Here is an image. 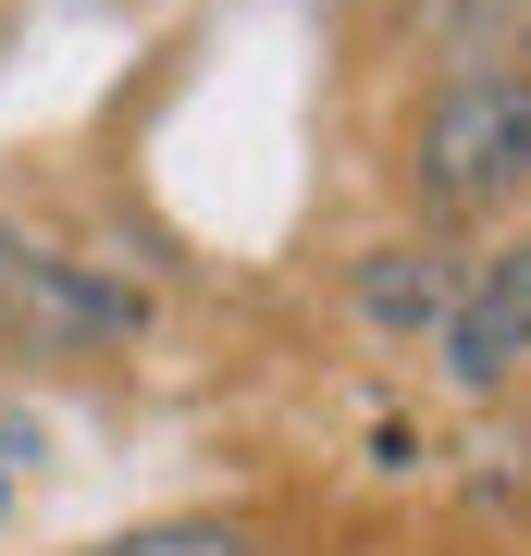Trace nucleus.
I'll return each mask as SVG.
<instances>
[{
  "instance_id": "2",
  "label": "nucleus",
  "mask_w": 531,
  "mask_h": 556,
  "mask_svg": "<svg viewBox=\"0 0 531 556\" xmlns=\"http://www.w3.org/2000/svg\"><path fill=\"white\" fill-rule=\"evenodd\" d=\"M149 334V298L124 273H99V260L25 236L13 211H0V346L13 358H87V346H124Z\"/></svg>"
},
{
  "instance_id": "6",
  "label": "nucleus",
  "mask_w": 531,
  "mask_h": 556,
  "mask_svg": "<svg viewBox=\"0 0 531 556\" xmlns=\"http://www.w3.org/2000/svg\"><path fill=\"white\" fill-rule=\"evenodd\" d=\"M87 556H273V544H260L248 519H223V507H186V519H137V532H112Z\"/></svg>"
},
{
  "instance_id": "3",
  "label": "nucleus",
  "mask_w": 531,
  "mask_h": 556,
  "mask_svg": "<svg viewBox=\"0 0 531 556\" xmlns=\"http://www.w3.org/2000/svg\"><path fill=\"white\" fill-rule=\"evenodd\" d=\"M433 371L457 383V396H507V383L531 371V236L457 260V309L433 334Z\"/></svg>"
},
{
  "instance_id": "4",
  "label": "nucleus",
  "mask_w": 531,
  "mask_h": 556,
  "mask_svg": "<svg viewBox=\"0 0 531 556\" xmlns=\"http://www.w3.org/2000/svg\"><path fill=\"white\" fill-rule=\"evenodd\" d=\"M346 298H358V321H371L383 346H420V334H445V309H457V260L433 248V236H395V248H371L346 273Z\"/></svg>"
},
{
  "instance_id": "7",
  "label": "nucleus",
  "mask_w": 531,
  "mask_h": 556,
  "mask_svg": "<svg viewBox=\"0 0 531 556\" xmlns=\"http://www.w3.org/2000/svg\"><path fill=\"white\" fill-rule=\"evenodd\" d=\"M334 13H346V0H334Z\"/></svg>"
},
{
  "instance_id": "1",
  "label": "nucleus",
  "mask_w": 531,
  "mask_h": 556,
  "mask_svg": "<svg viewBox=\"0 0 531 556\" xmlns=\"http://www.w3.org/2000/svg\"><path fill=\"white\" fill-rule=\"evenodd\" d=\"M395 199L420 223H494L531 199V62L420 75L408 124H395Z\"/></svg>"
},
{
  "instance_id": "5",
  "label": "nucleus",
  "mask_w": 531,
  "mask_h": 556,
  "mask_svg": "<svg viewBox=\"0 0 531 556\" xmlns=\"http://www.w3.org/2000/svg\"><path fill=\"white\" fill-rule=\"evenodd\" d=\"M408 38L433 50V75H482V62H531V0H420Z\"/></svg>"
}]
</instances>
